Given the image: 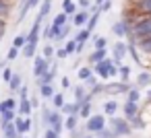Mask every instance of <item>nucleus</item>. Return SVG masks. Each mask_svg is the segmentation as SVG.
<instances>
[{"label": "nucleus", "instance_id": "obj_45", "mask_svg": "<svg viewBox=\"0 0 151 138\" xmlns=\"http://www.w3.org/2000/svg\"><path fill=\"white\" fill-rule=\"evenodd\" d=\"M13 76H15V70L4 68V72H2V80H4V83H11V80H13Z\"/></svg>", "mask_w": 151, "mask_h": 138}, {"label": "nucleus", "instance_id": "obj_36", "mask_svg": "<svg viewBox=\"0 0 151 138\" xmlns=\"http://www.w3.org/2000/svg\"><path fill=\"white\" fill-rule=\"evenodd\" d=\"M42 56H44V58H46V60H48V62H52V58H54V56H56V52H54V48H52V46H50V43H48V46H46V48H44V52H42Z\"/></svg>", "mask_w": 151, "mask_h": 138}, {"label": "nucleus", "instance_id": "obj_30", "mask_svg": "<svg viewBox=\"0 0 151 138\" xmlns=\"http://www.w3.org/2000/svg\"><path fill=\"white\" fill-rule=\"evenodd\" d=\"M15 120H17V111H4L2 115H0L2 126H4V124H11V122H15Z\"/></svg>", "mask_w": 151, "mask_h": 138}, {"label": "nucleus", "instance_id": "obj_22", "mask_svg": "<svg viewBox=\"0 0 151 138\" xmlns=\"http://www.w3.org/2000/svg\"><path fill=\"white\" fill-rule=\"evenodd\" d=\"M54 95H56V91L52 85H40V97L42 99H52Z\"/></svg>", "mask_w": 151, "mask_h": 138}, {"label": "nucleus", "instance_id": "obj_44", "mask_svg": "<svg viewBox=\"0 0 151 138\" xmlns=\"http://www.w3.org/2000/svg\"><path fill=\"white\" fill-rule=\"evenodd\" d=\"M68 33H70V25H62L60 27V33H58V39H66Z\"/></svg>", "mask_w": 151, "mask_h": 138}, {"label": "nucleus", "instance_id": "obj_21", "mask_svg": "<svg viewBox=\"0 0 151 138\" xmlns=\"http://www.w3.org/2000/svg\"><path fill=\"white\" fill-rule=\"evenodd\" d=\"M21 89H23V78H21V74H17V72H15L13 80L9 83V91H11V93H19Z\"/></svg>", "mask_w": 151, "mask_h": 138}, {"label": "nucleus", "instance_id": "obj_18", "mask_svg": "<svg viewBox=\"0 0 151 138\" xmlns=\"http://www.w3.org/2000/svg\"><path fill=\"white\" fill-rule=\"evenodd\" d=\"M2 132H4V138H23V134L17 130L15 122H11V124H4V126H2Z\"/></svg>", "mask_w": 151, "mask_h": 138}, {"label": "nucleus", "instance_id": "obj_56", "mask_svg": "<svg viewBox=\"0 0 151 138\" xmlns=\"http://www.w3.org/2000/svg\"><path fill=\"white\" fill-rule=\"evenodd\" d=\"M81 138H95V136H91V134H85V136H81Z\"/></svg>", "mask_w": 151, "mask_h": 138}, {"label": "nucleus", "instance_id": "obj_39", "mask_svg": "<svg viewBox=\"0 0 151 138\" xmlns=\"http://www.w3.org/2000/svg\"><path fill=\"white\" fill-rule=\"evenodd\" d=\"M120 80L122 83H128L130 80V68L128 66H120Z\"/></svg>", "mask_w": 151, "mask_h": 138}, {"label": "nucleus", "instance_id": "obj_2", "mask_svg": "<svg viewBox=\"0 0 151 138\" xmlns=\"http://www.w3.org/2000/svg\"><path fill=\"white\" fill-rule=\"evenodd\" d=\"M42 124H44L46 128L56 130L58 134L64 130V117H62V113H60L58 109H50L48 105L42 107Z\"/></svg>", "mask_w": 151, "mask_h": 138}, {"label": "nucleus", "instance_id": "obj_50", "mask_svg": "<svg viewBox=\"0 0 151 138\" xmlns=\"http://www.w3.org/2000/svg\"><path fill=\"white\" fill-rule=\"evenodd\" d=\"M27 97H29V89L23 85V89L19 91V99H27Z\"/></svg>", "mask_w": 151, "mask_h": 138}, {"label": "nucleus", "instance_id": "obj_37", "mask_svg": "<svg viewBox=\"0 0 151 138\" xmlns=\"http://www.w3.org/2000/svg\"><path fill=\"white\" fill-rule=\"evenodd\" d=\"M77 46H79V43H77V39H75V37H73V39H68V41H66V46H64V50H66V52H68V56H70V54H75V52H77Z\"/></svg>", "mask_w": 151, "mask_h": 138}, {"label": "nucleus", "instance_id": "obj_19", "mask_svg": "<svg viewBox=\"0 0 151 138\" xmlns=\"http://www.w3.org/2000/svg\"><path fill=\"white\" fill-rule=\"evenodd\" d=\"M89 60V64H99V62H104V60H108V50H93V54L87 58Z\"/></svg>", "mask_w": 151, "mask_h": 138}, {"label": "nucleus", "instance_id": "obj_40", "mask_svg": "<svg viewBox=\"0 0 151 138\" xmlns=\"http://www.w3.org/2000/svg\"><path fill=\"white\" fill-rule=\"evenodd\" d=\"M93 46H95V50H106L108 39H106V37H95V39H93Z\"/></svg>", "mask_w": 151, "mask_h": 138}, {"label": "nucleus", "instance_id": "obj_16", "mask_svg": "<svg viewBox=\"0 0 151 138\" xmlns=\"http://www.w3.org/2000/svg\"><path fill=\"white\" fill-rule=\"evenodd\" d=\"M31 109H33V105H31V99H29V97H27V99H19V107H17V113H19V115L29 117V115H31Z\"/></svg>", "mask_w": 151, "mask_h": 138}, {"label": "nucleus", "instance_id": "obj_1", "mask_svg": "<svg viewBox=\"0 0 151 138\" xmlns=\"http://www.w3.org/2000/svg\"><path fill=\"white\" fill-rule=\"evenodd\" d=\"M130 43L139 46L145 39H151V15H134L130 17Z\"/></svg>", "mask_w": 151, "mask_h": 138}, {"label": "nucleus", "instance_id": "obj_43", "mask_svg": "<svg viewBox=\"0 0 151 138\" xmlns=\"http://www.w3.org/2000/svg\"><path fill=\"white\" fill-rule=\"evenodd\" d=\"M130 126H132V128H137V130H143V128H145V122L141 120V115H137L134 120H130Z\"/></svg>", "mask_w": 151, "mask_h": 138}, {"label": "nucleus", "instance_id": "obj_54", "mask_svg": "<svg viewBox=\"0 0 151 138\" xmlns=\"http://www.w3.org/2000/svg\"><path fill=\"white\" fill-rule=\"evenodd\" d=\"M2 72H4V66L0 64V80H2Z\"/></svg>", "mask_w": 151, "mask_h": 138}, {"label": "nucleus", "instance_id": "obj_59", "mask_svg": "<svg viewBox=\"0 0 151 138\" xmlns=\"http://www.w3.org/2000/svg\"><path fill=\"white\" fill-rule=\"evenodd\" d=\"M23 138H27V136H23Z\"/></svg>", "mask_w": 151, "mask_h": 138}, {"label": "nucleus", "instance_id": "obj_24", "mask_svg": "<svg viewBox=\"0 0 151 138\" xmlns=\"http://www.w3.org/2000/svg\"><path fill=\"white\" fill-rule=\"evenodd\" d=\"M75 91V101H79V103H83L87 97H89V93H87V89L83 87V85H79V87H75L73 89Z\"/></svg>", "mask_w": 151, "mask_h": 138}, {"label": "nucleus", "instance_id": "obj_4", "mask_svg": "<svg viewBox=\"0 0 151 138\" xmlns=\"http://www.w3.org/2000/svg\"><path fill=\"white\" fill-rule=\"evenodd\" d=\"M108 128V122H106V113H97V115H91L87 122H85V130L89 134H97L101 130Z\"/></svg>", "mask_w": 151, "mask_h": 138}, {"label": "nucleus", "instance_id": "obj_9", "mask_svg": "<svg viewBox=\"0 0 151 138\" xmlns=\"http://www.w3.org/2000/svg\"><path fill=\"white\" fill-rule=\"evenodd\" d=\"M128 91H130L128 83H122V80H118V83H110V85H106V91H104V93L118 95V93H128Z\"/></svg>", "mask_w": 151, "mask_h": 138}, {"label": "nucleus", "instance_id": "obj_33", "mask_svg": "<svg viewBox=\"0 0 151 138\" xmlns=\"http://www.w3.org/2000/svg\"><path fill=\"white\" fill-rule=\"evenodd\" d=\"M77 76H79V80H83V83H85V80H89V78L93 76V72H91V68L83 66V68H81V70L77 72Z\"/></svg>", "mask_w": 151, "mask_h": 138}, {"label": "nucleus", "instance_id": "obj_42", "mask_svg": "<svg viewBox=\"0 0 151 138\" xmlns=\"http://www.w3.org/2000/svg\"><path fill=\"white\" fill-rule=\"evenodd\" d=\"M139 50H143L147 56H151V39H145V41H141V43H139Z\"/></svg>", "mask_w": 151, "mask_h": 138}, {"label": "nucleus", "instance_id": "obj_6", "mask_svg": "<svg viewBox=\"0 0 151 138\" xmlns=\"http://www.w3.org/2000/svg\"><path fill=\"white\" fill-rule=\"evenodd\" d=\"M112 33L118 35V37H130V21L122 19V21L112 23Z\"/></svg>", "mask_w": 151, "mask_h": 138}, {"label": "nucleus", "instance_id": "obj_57", "mask_svg": "<svg viewBox=\"0 0 151 138\" xmlns=\"http://www.w3.org/2000/svg\"><path fill=\"white\" fill-rule=\"evenodd\" d=\"M147 99H149V101H151V91H147Z\"/></svg>", "mask_w": 151, "mask_h": 138}, {"label": "nucleus", "instance_id": "obj_5", "mask_svg": "<svg viewBox=\"0 0 151 138\" xmlns=\"http://www.w3.org/2000/svg\"><path fill=\"white\" fill-rule=\"evenodd\" d=\"M50 66H52V62H48L44 56H35L33 58V76L35 78H42L50 70Z\"/></svg>", "mask_w": 151, "mask_h": 138}, {"label": "nucleus", "instance_id": "obj_7", "mask_svg": "<svg viewBox=\"0 0 151 138\" xmlns=\"http://www.w3.org/2000/svg\"><path fill=\"white\" fill-rule=\"evenodd\" d=\"M112 66H114V62H112V60H104V62L95 64V66H93V70H95V74H97L101 80H108V78H110V70H112Z\"/></svg>", "mask_w": 151, "mask_h": 138}, {"label": "nucleus", "instance_id": "obj_31", "mask_svg": "<svg viewBox=\"0 0 151 138\" xmlns=\"http://www.w3.org/2000/svg\"><path fill=\"white\" fill-rule=\"evenodd\" d=\"M66 21H68V15H66V13H58V15L54 17L52 25H56V27H62V25H66Z\"/></svg>", "mask_w": 151, "mask_h": 138}, {"label": "nucleus", "instance_id": "obj_12", "mask_svg": "<svg viewBox=\"0 0 151 138\" xmlns=\"http://www.w3.org/2000/svg\"><path fill=\"white\" fill-rule=\"evenodd\" d=\"M134 15H151V0H134Z\"/></svg>", "mask_w": 151, "mask_h": 138}, {"label": "nucleus", "instance_id": "obj_29", "mask_svg": "<svg viewBox=\"0 0 151 138\" xmlns=\"http://www.w3.org/2000/svg\"><path fill=\"white\" fill-rule=\"evenodd\" d=\"M52 103H54V109L60 111V109L64 107V103H66V101H64V95H62V93H56V95L52 97Z\"/></svg>", "mask_w": 151, "mask_h": 138}, {"label": "nucleus", "instance_id": "obj_3", "mask_svg": "<svg viewBox=\"0 0 151 138\" xmlns=\"http://www.w3.org/2000/svg\"><path fill=\"white\" fill-rule=\"evenodd\" d=\"M108 128L116 134V138H120V136H128L130 132H132V126H130V122L126 120V117H110V122H108Z\"/></svg>", "mask_w": 151, "mask_h": 138}, {"label": "nucleus", "instance_id": "obj_58", "mask_svg": "<svg viewBox=\"0 0 151 138\" xmlns=\"http://www.w3.org/2000/svg\"><path fill=\"white\" fill-rule=\"evenodd\" d=\"M9 2H13V0H9Z\"/></svg>", "mask_w": 151, "mask_h": 138}, {"label": "nucleus", "instance_id": "obj_14", "mask_svg": "<svg viewBox=\"0 0 151 138\" xmlns=\"http://www.w3.org/2000/svg\"><path fill=\"white\" fill-rule=\"evenodd\" d=\"M89 19H91V13L89 11H79L77 15H75V19H73V23H75V27H87V23H89Z\"/></svg>", "mask_w": 151, "mask_h": 138}, {"label": "nucleus", "instance_id": "obj_13", "mask_svg": "<svg viewBox=\"0 0 151 138\" xmlns=\"http://www.w3.org/2000/svg\"><path fill=\"white\" fill-rule=\"evenodd\" d=\"M75 39H77V43H79V46H77V54H81L83 48H85V43L91 39V31H89V29H81V31L75 35Z\"/></svg>", "mask_w": 151, "mask_h": 138}, {"label": "nucleus", "instance_id": "obj_8", "mask_svg": "<svg viewBox=\"0 0 151 138\" xmlns=\"http://www.w3.org/2000/svg\"><path fill=\"white\" fill-rule=\"evenodd\" d=\"M40 33H42V21H40V19H35V23H33L31 31H29V35H27V46H33V48H37Z\"/></svg>", "mask_w": 151, "mask_h": 138}, {"label": "nucleus", "instance_id": "obj_34", "mask_svg": "<svg viewBox=\"0 0 151 138\" xmlns=\"http://www.w3.org/2000/svg\"><path fill=\"white\" fill-rule=\"evenodd\" d=\"M2 105H4V111H17V107H19V103H17L13 97L4 99V101H2Z\"/></svg>", "mask_w": 151, "mask_h": 138}, {"label": "nucleus", "instance_id": "obj_52", "mask_svg": "<svg viewBox=\"0 0 151 138\" xmlns=\"http://www.w3.org/2000/svg\"><path fill=\"white\" fill-rule=\"evenodd\" d=\"M85 85H87V87H91V89H93V87H95V85H97V78H95V76H91V78H89V80H85Z\"/></svg>", "mask_w": 151, "mask_h": 138}, {"label": "nucleus", "instance_id": "obj_25", "mask_svg": "<svg viewBox=\"0 0 151 138\" xmlns=\"http://www.w3.org/2000/svg\"><path fill=\"white\" fill-rule=\"evenodd\" d=\"M137 85H139V87H147V85H151V72H149V70H143V72L137 76Z\"/></svg>", "mask_w": 151, "mask_h": 138}, {"label": "nucleus", "instance_id": "obj_41", "mask_svg": "<svg viewBox=\"0 0 151 138\" xmlns=\"http://www.w3.org/2000/svg\"><path fill=\"white\" fill-rule=\"evenodd\" d=\"M95 138H116V134L110 130V128H106V130H101V132H97V134H93Z\"/></svg>", "mask_w": 151, "mask_h": 138}, {"label": "nucleus", "instance_id": "obj_26", "mask_svg": "<svg viewBox=\"0 0 151 138\" xmlns=\"http://www.w3.org/2000/svg\"><path fill=\"white\" fill-rule=\"evenodd\" d=\"M62 13H66V15H77L79 11H77V4L73 2V0H62Z\"/></svg>", "mask_w": 151, "mask_h": 138}, {"label": "nucleus", "instance_id": "obj_49", "mask_svg": "<svg viewBox=\"0 0 151 138\" xmlns=\"http://www.w3.org/2000/svg\"><path fill=\"white\" fill-rule=\"evenodd\" d=\"M110 9H112V0H106V2L99 6V11H101V13H108Z\"/></svg>", "mask_w": 151, "mask_h": 138}, {"label": "nucleus", "instance_id": "obj_10", "mask_svg": "<svg viewBox=\"0 0 151 138\" xmlns=\"http://www.w3.org/2000/svg\"><path fill=\"white\" fill-rule=\"evenodd\" d=\"M122 111H124V117L130 122V120H134V117L139 115V103H134V101H126V103L122 105Z\"/></svg>", "mask_w": 151, "mask_h": 138}, {"label": "nucleus", "instance_id": "obj_35", "mask_svg": "<svg viewBox=\"0 0 151 138\" xmlns=\"http://www.w3.org/2000/svg\"><path fill=\"white\" fill-rule=\"evenodd\" d=\"M13 46L19 48V50H23V48L27 46V35H17V37L13 39Z\"/></svg>", "mask_w": 151, "mask_h": 138}, {"label": "nucleus", "instance_id": "obj_28", "mask_svg": "<svg viewBox=\"0 0 151 138\" xmlns=\"http://www.w3.org/2000/svg\"><path fill=\"white\" fill-rule=\"evenodd\" d=\"M116 109H118V103H116V101H112V99H110V101H106V103H104V113H106V115L114 117Z\"/></svg>", "mask_w": 151, "mask_h": 138}, {"label": "nucleus", "instance_id": "obj_46", "mask_svg": "<svg viewBox=\"0 0 151 138\" xmlns=\"http://www.w3.org/2000/svg\"><path fill=\"white\" fill-rule=\"evenodd\" d=\"M44 138H60V134L56 130H52V128H46L44 130Z\"/></svg>", "mask_w": 151, "mask_h": 138}, {"label": "nucleus", "instance_id": "obj_38", "mask_svg": "<svg viewBox=\"0 0 151 138\" xmlns=\"http://www.w3.org/2000/svg\"><path fill=\"white\" fill-rule=\"evenodd\" d=\"M19 52H21L19 48H15V46H11V50H9V54H6V60H9V62H15V60L19 58Z\"/></svg>", "mask_w": 151, "mask_h": 138}, {"label": "nucleus", "instance_id": "obj_53", "mask_svg": "<svg viewBox=\"0 0 151 138\" xmlns=\"http://www.w3.org/2000/svg\"><path fill=\"white\" fill-rule=\"evenodd\" d=\"M60 85H62V89H68V87H70V80H68L66 76H62V80H60Z\"/></svg>", "mask_w": 151, "mask_h": 138}, {"label": "nucleus", "instance_id": "obj_11", "mask_svg": "<svg viewBox=\"0 0 151 138\" xmlns=\"http://www.w3.org/2000/svg\"><path fill=\"white\" fill-rule=\"evenodd\" d=\"M31 115L29 117H25V115H19L17 113V120H15V126H17V130L21 132V134H27L29 130H31Z\"/></svg>", "mask_w": 151, "mask_h": 138}, {"label": "nucleus", "instance_id": "obj_48", "mask_svg": "<svg viewBox=\"0 0 151 138\" xmlns=\"http://www.w3.org/2000/svg\"><path fill=\"white\" fill-rule=\"evenodd\" d=\"M29 99H31V105H33V109H42V105H40V97H37V95H31Z\"/></svg>", "mask_w": 151, "mask_h": 138}, {"label": "nucleus", "instance_id": "obj_27", "mask_svg": "<svg viewBox=\"0 0 151 138\" xmlns=\"http://www.w3.org/2000/svg\"><path fill=\"white\" fill-rule=\"evenodd\" d=\"M139 99H141V91H139V85H134V87H130V91L126 93V101L139 103Z\"/></svg>", "mask_w": 151, "mask_h": 138}, {"label": "nucleus", "instance_id": "obj_51", "mask_svg": "<svg viewBox=\"0 0 151 138\" xmlns=\"http://www.w3.org/2000/svg\"><path fill=\"white\" fill-rule=\"evenodd\" d=\"M68 56V52L64 50V48H60V50H56V58H66Z\"/></svg>", "mask_w": 151, "mask_h": 138}, {"label": "nucleus", "instance_id": "obj_32", "mask_svg": "<svg viewBox=\"0 0 151 138\" xmlns=\"http://www.w3.org/2000/svg\"><path fill=\"white\" fill-rule=\"evenodd\" d=\"M99 17H101V11H97V13H93L91 15V19H89V23H87V27L85 29H89V31H93L95 27H97V21H99Z\"/></svg>", "mask_w": 151, "mask_h": 138}, {"label": "nucleus", "instance_id": "obj_23", "mask_svg": "<svg viewBox=\"0 0 151 138\" xmlns=\"http://www.w3.org/2000/svg\"><path fill=\"white\" fill-rule=\"evenodd\" d=\"M79 115H66V120H64V128L68 130V132H75L77 130V126H79Z\"/></svg>", "mask_w": 151, "mask_h": 138}, {"label": "nucleus", "instance_id": "obj_47", "mask_svg": "<svg viewBox=\"0 0 151 138\" xmlns=\"http://www.w3.org/2000/svg\"><path fill=\"white\" fill-rule=\"evenodd\" d=\"M79 9L81 11H89L91 9V0H79Z\"/></svg>", "mask_w": 151, "mask_h": 138}, {"label": "nucleus", "instance_id": "obj_17", "mask_svg": "<svg viewBox=\"0 0 151 138\" xmlns=\"http://www.w3.org/2000/svg\"><path fill=\"white\" fill-rule=\"evenodd\" d=\"M91 97H93V95L89 93V97L81 103V113H79V117H81V120H85V122L93 115V113H91Z\"/></svg>", "mask_w": 151, "mask_h": 138}, {"label": "nucleus", "instance_id": "obj_15", "mask_svg": "<svg viewBox=\"0 0 151 138\" xmlns=\"http://www.w3.org/2000/svg\"><path fill=\"white\" fill-rule=\"evenodd\" d=\"M112 54H114V60H116V62L122 60V58L128 54V43H124V41H116L114 48H112Z\"/></svg>", "mask_w": 151, "mask_h": 138}, {"label": "nucleus", "instance_id": "obj_20", "mask_svg": "<svg viewBox=\"0 0 151 138\" xmlns=\"http://www.w3.org/2000/svg\"><path fill=\"white\" fill-rule=\"evenodd\" d=\"M64 115H79L81 113V103L79 101H73V103H64V107L60 109Z\"/></svg>", "mask_w": 151, "mask_h": 138}, {"label": "nucleus", "instance_id": "obj_55", "mask_svg": "<svg viewBox=\"0 0 151 138\" xmlns=\"http://www.w3.org/2000/svg\"><path fill=\"white\" fill-rule=\"evenodd\" d=\"M2 113H4V105H2V103H0V115H2Z\"/></svg>", "mask_w": 151, "mask_h": 138}]
</instances>
